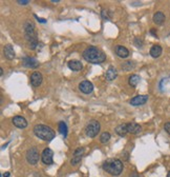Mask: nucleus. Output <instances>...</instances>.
<instances>
[{
	"mask_svg": "<svg viewBox=\"0 0 170 177\" xmlns=\"http://www.w3.org/2000/svg\"><path fill=\"white\" fill-rule=\"evenodd\" d=\"M82 56L87 62L94 63V65H99L106 60V55L96 46H88L87 49H85Z\"/></svg>",
	"mask_w": 170,
	"mask_h": 177,
	"instance_id": "f257e3e1",
	"label": "nucleus"
},
{
	"mask_svg": "<svg viewBox=\"0 0 170 177\" xmlns=\"http://www.w3.org/2000/svg\"><path fill=\"white\" fill-rule=\"evenodd\" d=\"M103 169L112 176H119L123 172L124 165L120 159H107L103 164Z\"/></svg>",
	"mask_w": 170,
	"mask_h": 177,
	"instance_id": "f03ea898",
	"label": "nucleus"
},
{
	"mask_svg": "<svg viewBox=\"0 0 170 177\" xmlns=\"http://www.w3.org/2000/svg\"><path fill=\"white\" fill-rule=\"evenodd\" d=\"M34 133L38 138L44 140V141H51L56 136L54 130L47 126H44V124H36L34 127Z\"/></svg>",
	"mask_w": 170,
	"mask_h": 177,
	"instance_id": "7ed1b4c3",
	"label": "nucleus"
},
{
	"mask_svg": "<svg viewBox=\"0 0 170 177\" xmlns=\"http://www.w3.org/2000/svg\"><path fill=\"white\" fill-rule=\"evenodd\" d=\"M24 32H25V37L26 40L29 41V48L31 50H35L38 45V39H37V34L35 31V26L33 22L27 21L24 24Z\"/></svg>",
	"mask_w": 170,
	"mask_h": 177,
	"instance_id": "20e7f679",
	"label": "nucleus"
},
{
	"mask_svg": "<svg viewBox=\"0 0 170 177\" xmlns=\"http://www.w3.org/2000/svg\"><path fill=\"white\" fill-rule=\"evenodd\" d=\"M100 132V122L97 120H92L86 127V134L88 137H96Z\"/></svg>",
	"mask_w": 170,
	"mask_h": 177,
	"instance_id": "39448f33",
	"label": "nucleus"
},
{
	"mask_svg": "<svg viewBox=\"0 0 170 177\" xmlns=\"http://www.w3.org/2000/svg\"><path fill=\"white\" fill-rule=\"evenodd\" d=\"M26 160L32 165H37V162L39 161V152H38L37 148L33 146L26 151Z\"/></svg>",
	"mask_w": 170,
	"mask_h": 177,
	"instance_id": "423d86ee",
	"label": "nucleus"
},
{
	"mask_svg": "<svg viewBox=\"0 0 170 177\" xmlns=\"http://www.w3.org/2000/svg\"><path fill=\"white\" fill-rule=\"evenodd\" d=\"M53 156H54V152L51 149L49 148H46L43 150L42 154H41V160L44 165H53L54 162V159H53Z\"/></svg>",
	"mask_w": 170,
	"mask_h": 177,
	"instance_id": "0eeeda50",
	"label": "nucleus"
},
{
	"mask_svg": "<svg viewBox=\"0 0 170 177\" xmlns=\"http://www.w3.org/2000/svg\"><path fill=\"white\" fill-rule=\"evenodd\" d=\"M148 101V96L147 95H138L136 97H133L130 100V104L133 107H139V106H143Z\"/></svg>",
	"mask_w": 170,
	"mask_h": 177,
	"instance_id": "6e6552de",
	"label": "nucleus"
},
{
	"mask_svg": "<svg viewBox=\"0 0 170 177\" xmlns=\"http://www.w3.org/2000/svg\"><path fill=\"white\" fill-rule=\"evenodd\" d=\"M79 90L84 94H90L94 91V85L88 80H84L79 84Z\"/></svg>",
	"mask_w": 170,
	"mask_h": 177,
	"instance_id": "1a4fd4ad",
	"label": "nucleus"
},
{
	"mask_svg": "<svg viewBox=\"0 0 170 177\" xmlns=\"http://www.w3.org/2000/svg\"><path fill=\"white\" fill-rule=\"evenodd\" d=\"M42 80H43L42 74H41L40 72H34L31 76V84L33 87L37 88L42 84Z\"/></svg>",
	"mask_w": 170,
	"mask_h": 177,
	"instance_id": "9d476101",
	"label": "nucleus"
},
{
	"mask_svg": "<svg viewBox=\"0 0 170 177\" xmlns=\"http://www.w3.org/2000/svg\"><path fill=\"white\" fill-rule=\"evenodd\" d=\"M14 126L19 129H25L27 127V120L22 116H15L12 119Z\"/></svg>",
	"mask_w": 170,
	"mask_h": 177,
	"instance_id": "9b49d317",
	"label": "nucleus"
},
{
	"mask_svg": "<svg viewBox=\"0 0 170 177\" xmlns=\"http://www.w3.org/2000/svg\"><path fill=\"white\" fill-rule=\"evenodd\" d=\"M22 63L24 66L26 68H31V69H36L39 66V62L37 61L35 58H31V57H23L22 58Z\"/></svg>",
	"mask_w": 170,
	"mask_h": 177,
	"instance_id": "f8f14e48",
	"label": "nucleus"
},
{
	"mask_svg": "<svg viewBox=\"0 0 170 177\" xmlns=\"http://www.w3.org/2000/svg\"><path fill=\"white\" fill-rule=\"evenodd\" d=\"M3 54H4V57L9 60H12L15 58V51H14L12 44H7V45H4Z\"/></svg>",
	"mask_w": 170,
	"mask_h": 177,
	"instance_id": "ddd939ff",
	"label": "nucleus"
},
{
	"mask_svg": "<svg viewBox=\"0 0 170 177\" xmlns=\"http://www.w3.org/2000/svg\"><path fill=\"white\" fill-rule=\"evenodd\" d=\"M127 130L130 134H139L142 131V127L136 122H129L127 123Z\"/></svg>",
	"mask_w": 170,
	"mask_h": 177,
	"instance_id": "4468645a",
	"label": "nucleus"
},
{
	"mask_svg": "<svg viewBox=\"0 0 170 177\" xmlns=\"http://www.w3.org/2000/svg\"><path fill=\"white\" fill-rule=\"evenodd\" d=\"M116 54L119 56L120 58H127L129 56V51L125 48V46L122 45H117L116 48Z\"/></svg>",
	"mask_w": 170,
	"mask_h": 177,
	"instance_id": "2eb2a0df",
	"label": "nucleus"
},
{
	"mask_svg": "<svg viewBox=\"0 0 170 177\" xmlns=\"http://www.w3.org/2000/svg\"><path fill=\"white\" fill-rule=\"evenodd\" d=\"M162 52H163V50H162V46L159 45V44H154V45L152 46L151 49H150V55H151V57L153 58H159L162 55Z\"/></svg>",
	"mask_w": 170,
	"mask_h": 177,
	"instance_id": "dca6fc26",
	"label": "nucleus"
},
{
	"mask_svg": "<svg viewBox=\"0 0 170 177\" xmlns=\"http://www.w3.org/2000/svg\"><path fill=\"white\" fill-rule=\"evenodd\" d=\"M117 75H118V73H117L116 69H114V66H109L107 72H106V74H105V77L108 81H112V80H114L117 78Z\"/></svg>",
	"mask_w": 170,
	"mask_h": 177,
	"instance_id": "f3484780",
	"label": "nucleus"
},
{
	"mask_svg": "<svg viewBox=\"0 0 170 177\" xmlns=\"http://www.w3.org/2000/svg\"><path fill=\"white\" fill-rule=\"evenodd\" d=\"M165 15H164V13L162 12H157L153 15V22H154L155 24H159V26H161V24L164 23V21H165Z\"/></svg>",
	"mask_w": 170,
	"mask_h": 177,
	"instance_id": "a211bd4d",
	"label": "nucleus"
},
{
	"mask_svg": "<svg viewBox=\"0 0 170 177\" xmlns=\"http://www.w3.org/2000/svg\"><path fill=\"white\" fill-rule=\"evenodd\" d=\"M68 68L72 71H80L83 68V65L79 60H70L68 62Z\"/></svg>",
	"mask_w": 170,
	"mask_h": 177,
	"instance_id": "6ab92c4d",
	"label": "nucleus"
},
{
	"mask_svg": "<svg viewBox=\"0 0 170 177\" xmlns=\"http://www.w3.org/2000/svg\"><path fill=\"white\" fill-rule=\"evenodd\" d=\"M116 133L119 136L121 137H124L126 134L128 133V130H127V123H123V124H120L116 128Z\"/></svg>",
	"mask_w": 170,
	"mask_h": 177,
	"instance_id": "aec40b11",
	"label": "nucleus"
},
{
	"mask_svg": "<svg viewBox=\"0 0 170 177\" xmlns=\"http://www.w3.org/2000/svg\"><path fill=\"white\" fill-rule=\"evenodd\" d=\"M140 80H141V78H140V76L139 75H131L129 77V84L131 85V87H136V84H139L140 82Z\"/></svg>",
	"mask_w": 170,
	"mask_h": 177,
	"instance_id": "412c9836",
	"label": "nucleus"
},
{
	"mask_svg": "<svg viewBox=\"0 0 170 177\" xmlns=\"http://www.w3.org/2000/svg\"><path fill=\"white\" fill-rule=\"evenodd\" d=\"M59 131L64 137L67 136V126L64 121H61V122L59 123Z\"/></svg>",
	"mask_w": 170,
	"mask_h": 177,
	"instance_id": "4be33fe9",
	"label": "nucleus"
},
{
	"mask_svg": "<svg viewBox=\"0 0 170 177\" xmlns=\"http://www.w3.org/2000/svg\"><path fill=\"white\" fill-rule=\"evenodd\" d=\"M109 139H110V134H109L108 132H104V133H102V134H101L100 141L102 142V143H106Z\"/></svg>",
	"mask_w": 170,
	"mask_h": 177,
	"instance_id": "5701e85b",
	"label": "nucleus"
},
{
	"mask_svg": "<svg viewBox=\"0 0 170 177\" xmlns=\"http://www.w3.org/2000/svg\"><path fill=\"white\" fill-rule=\"evenodd\" d=\"M101 16H102V18L104 19V20H110L111 19V13L109 12L108 10H102V12H101Z\"/></svg>",
	"mask_w": 170,
	"mask_h": 177,
	"instance_id": "b1692460",
	"label": "nucleus"
},
{
	"mask_svg": "<svg viewBox=\"0 0 170 177\" xmlns=\"http://www.w3.org/2000/svg\"><path fill=\"white\" fill-rule=\"evenodd\" d=\"M84 154V148H78L76 149L75 152H74V156H80L82 157Z\"/></svg>",
	"mask_w": 170,
	"mask_h": 177,
	"instance_id": "393cba45",
	"label": "nucleus"
},
{
	"mask_svg": "<svg viewBox=\"0 0 170 177\" xmlns=\"http://www.w3.org/2000/svg\"><path fill=\"white\" fill-rule=\"evenodd\" d=\"M81 159H82V157H80V156H73L72 160H70V164L73 165H77L81 161Z\"/></svg>",
	"mask_w": 170,
	"mask_h": 177,
	"instance_id": "a878e982",
	"label": "nucleus"
},
{
	"mask_svg": "<svg viewBox=\"0 0 170 177\" xmlns=\"http://www.w3.org/2000/svg\"><path fill=\"white\" fill-rule=\"evenodd\" d=\"M164 129H165V131L170 135V122H166L164 124Z\"/></svg>",
	"mask_w": 170,
	"mask_h": 177,
	"instance_id": "bb28decb",
	"label": "nucleus"
},
{
	"mask_svg": "<svg viewBox=\"0 0 170 177\" xmlns=\"http://www.w3.org/2000/svg\"><path fill=\"white\" fill-rule=\"evenodd\" d=\"M134 42H136V45H138V48H142V44H143V41H142V40H140V41H139V38H136Z\"/></svg>",
	"mask_w": 170,
	"mask_h": 177,
	"instance_id": "cd10ccee",
	"label": "nucleus"
},
{
	"mask_svg": "<svg viewBox=\"0 0 170 177\" xmlns=\"http://www.w3.org/2000/svg\"><path fill=\"white\" fill-rule=\"evenodd\" d=\"M17 2L19 4H22V5H25L27 3H29V1H27V0H18Z\"/></svg>",
	"mask_w": 170,
	"mask_h": 177,
	"instance_id": "c85d7f7f",
	"label": "nucleus"
},
{
	"mask_svg": "<svg viewBox=\"0 0 170 177\" xmlns=\"http://www.w3.org/2000/svg\"><path fill=\"white\" fill-rule=\"evenodd\" d=\"M129 177H142V176L140 175V174H138V173L133 172V173H131V174H130V175H129Z\"/></svg>",
	"mask_w": 170,
	"mask_h": 177,
	"instance_id": "c756f323",
	"label": "nucleus"
},
{
	"mask_svg": "<svg viewBox=\"0 0 170 177\" xmlns=\"http://www.w3.org/2000/svg\"><path fill=\"white\" fill-rule=\"evenodd\" d=\"M35 17H36L37 19H38V20H39L40 22H42V23H44V22L46 21L45 20V19H42V18H39V17H38V16H35Z\"/></svg>",
	"mask_w": 170,
	"mask_h": 177,
	"instance_id": "7c9ffc66",
	"label": "nucleus"
},
{
	"mask_svg": "<svg viewBox=\"0 0 170 177\" xmlns=\"http://www.w3.org/2000/svg\"><path fill=\"white\" fill-rule=\"evenodd\" d=\"M150 33H151V34H152L153 36H155V37H157V34H155V32H154V29H151V31H150Z\"/></svg>",
	"mask_w": 170,
	"mask_h": 177,
	"instance_id": "2f4dec72",
	"label": "nucleus"
},
{
	"mask_svg": "<svg viewBox=\"0 0 170 177\" xmlns=\"http://www.w3.org/2000/svg\"><path fill=\"white\" fill-rule=\"evenodd\" d=\"M3 177H10V172H5L3 174Z\"/></svg>",
	"mask_w": 170,
	"mask_h": 177,
	"instance_id": "473e14b6",
	"label": "nucleus"
},
{
	"mask_svg": "<svg viewBox=\"0 0 170 177\" xmlns=\"http://www.w3.org/2000/svg\"><path fill=\"white\" fill-rule=\"evenodd\" d=\"M51 2L53 3H57V2H59V0H51Z\"/></svg>",
	"mask_w": 170,
	"mask_h": 177,
	"instance_id": "72a5a7b5",
	"label": "nucleus"
},
{
	"mask_svg": "<svg viewBox=\"0 0 170 177\" xmlns=\"http://www.w3.org/2000/svg\"><path fill=\"white\" fill-rule=\"evenodd\" d=\"M0 74H1V75L3 74V70H2V69H0Z\"/></svg>",
	"mask_w": 170,
	"mask_h": 177,
	"instance_id": "f704fd0d",
	"label": "nucleus"
},
{
	"mask_svg": "<svg viewBox=\"0 0 170 177\" xmlns=\"http://www.w3.org/2000/svg\"><path fill=\"white\" fill-rule=\"evenodd\" d=\"M167 177H170V171H169V173H168V175H167Z\"/></svg>",
	"mask_w": 170,
	"mask_h": 177,
	"instance_id": "c9c22d12",
	"label": "nucleus"
}]
</instances>
